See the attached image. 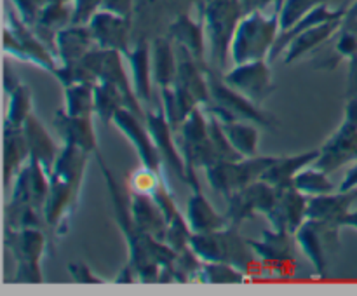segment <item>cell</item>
I'll return each instance as SVG.
<instances>
[{"instance_id": "obj_1", "label": "cell", "mask_w": 357, "mask_h": 296, "mask_svg": "<svg viewBox=\"0 0 357 296\" xmlns=\"http://www.w3.org/2000/svg\"><path fill=\"white\" fill-rule=\"evenodd\" d=\"M89 153L73 145H63L58 160L49 174V195L44 205V218L56 237L68 232L82 190Z\"/></svg>"}, {"instance_id": "obj_2", "label": "cell", "mask_w": 357, "mask_h": 296, "mask_svg": "<svg viewBox=\"0 0 357 296\" xmlns=\"http://www.w3.org/2000/svg\"><path fill=\"white\" fill-rule=\"evenodd\" d=\"M206 77H208L209 86V101L202 107L206 114L213 115L220 122L246 120L267 129L278 127L279 118L274 117L271 111L264 110L250 98L241 94L239 91L230 87L223 79V72L208 65Z\"/></svg>"}, {"instance_id": "obj_3", "label": "cell", "mask_w": 357, "mask_h": 296, "mask_svg": "<svg viewBox=\"0 0 357 296\" xmlns=\"http://www.w3.org/2000/svg\"><path fill=\"white\" fill-rule=\"evenodd\" d=\"M190 247L202 261H223L243 270L246 275H258L264 263L251 249L250 240L239 233V226L227 225L225 228L208 233H194Z\"/></svg>"}, {"instance_id": "obj_4", "label": "cell", "mask_w": 357, "mask_h": 296, "mask_svg": "<svg viewBox=\"0 0 357 296\" xmlns=\"http://www.w3.org/2000/svg\"><path fill=\"white\" fill-rule=\"evenodd\" d=\"M281 10L272 9L246 13L237 24L236 35L230 45V59L234 65L258 59H268L275 40L281 33Z\"/></svg>"}, {"instance_id": "obj_5", "label": "cell", "mask_w": 357, "mask_h": 296, "mask_svg": "<svg viewBox=\"0 0 357 296\" xmlns=\"http://www.w3.org/2000/svg\"><path fill=\"white\" fill-rule=\"evenodd\" d=\"M243 16L241 0H206L202 23L208 40V65L220 72H225L232 38Z\"/></svg>"}, {"instance_id": "obj_6", "label": "cell", "mask_w": 357, "mask_h": 296, "mask_svg": "<svg viewBox=\"0 0 357 296\" xmlns=\"http://www.w3.org/2000/svg\"><path fill=\"white\" fill-rule=\"evenodd\" d=\"M176 141L183 155L185 167H187L188 187L192 190H197L201 188L197 169H208L213 164L220 162L211 136H209L208 114L201 104L188 115L180 131L176 132Z\"/></svg>"}, {"instance_id": "obj_7", "label": "cell", "mask_w": 357, "mask_h": 296, "mask_svg": "<svg viewBox=\"0 0 357 296\" xmlns=\"http://www.w3.org/2000/svg\"><path fill=\"white\" fill-rule=\"evenodd\" d=\"M3 242L16 260V274L13 282L40 284L44 281L40 261L47 246L44 228H6Z\"/></svg>"}, {"instance_id": "obj_8", "label": "cell", "mask_w": 357, "mask_h": 296, "mask_svg": "<svg viewBox=\"0 0 357 296\" xmlns=\"http://www.w3.org/2000/svg\"><path fill=\"white\" fill-rule=\"evenodd\" d=\"M3 52L20 59L23 63H31L49 73H54L58 68V58L54 52L38 38V35L28 26L17 14H7L6 26H3Z\"/></svg>"}, {"instance_id": "obj_9", "label": "cell", "mask_w": 357, "mask_h": 296, "mask_svg": "<svg viewBox=\"0 0 357 296\" xmlns=\"http://www.w3.org/2000/svg\"><path fill=\"white\" fill-rule=\"evenodd\" d=\"M278 159V155H257L243 157L237 160H220L209 166L206 171V178L211 188L223 197L229 198L241 188L248 187L253 181L261 180V174L271 167V164Z\"/></svg>"}, {"instance_id": "obj_10", "label": "cell", "mask_w": 357, "mask_h": 296, "mask_svg": "<svg viewBox=\"0 0 357 296\" xmlns=\"http://www.w3.org/2000/svg\"><path fill=\"white\" fill-rule=\"evenodd\" d=\"M340 228L338 225L305 219L295 232V239L302 253L310 260L319 277H326L331 260L340 247Z\"/></svg>"}, {"instance_id": "obj_11", "label": "cell", "mask_w": 357, "mask_h": 296, "mask_svg": "<svg viewBox=\"0 0 357 296\" xmlns=\"http://www.w3.org/2000/svg\"><path fill=\"white\" fill-rule=\"evenodd\" d=\"M271 65L272 63L268 59L239 63V65H234L232 68L223 72V79L230 87H234L241 94L250 98L251 101L264 107L265 101L275 91Z\"/></svg>"}, {"instance_id": "obj_12", "label": "cell", "mask_w": 357, "mask_h": 296, "mask_svg": "<svg viewBox=\"0 0 357 296\" xmlns=\"http://www.w3.org/2000/svg\"><path fill=\"white\" fill-rule=\"evenodd\" d=\"M49 187H51L49 173L35 157H30L14 178L13 192L6 209L35 208L44 212Z\"/></svg>"}, {"instance_id": "obj_13", "label": "cell", "mask_w": 357, "mask_h": 296, "mask_svg": "<svg viewBox=\"0 0 357 296\" xmlns=\"http://www.w3.org/2000/svg\"><path fill=\"white\" fill-rule=\"evenodd\" d=\"M278 190L271 183L264 180L253 181L248 187L241 188L234 195H230L227 218L230 225L241 226L248 219H253L257 215H267L275 202Z\"/></svg>"}, {"instance_id": "obj_14", "label": "cell", "mask_w": 357, "mask_h": 296, "mask_svg": "<svg viewBox=\"0 0 357 296\" xmlns=\"http://www.w3.org/2000/svg\"><path fill=\"white\" fill-rule=\"evenodd\" d=\"M146 129L152 134L153 143L159 148L160 157L164 160V166H166L167 174L178 178V180L183 181L185 185H188V176H187V167H185L183 155H181V150L178 146L176 134L171 129L169 122H167L166 114H164L162 107L153 110H146Z\"/></svg>"}, {"instance_id": "obj_15", "label": "cell", "mask_w": 357, "mask_h": 296, "mask_svg": "<svg viewBox=\"0 0 357 296\" xmlns=\"http://www.w3.org/2000/svg\"><path fill=\"white\" fill-rule=\"evenodd\" d=\"M112 124L131 141V145L136 148V153H138L142 164L153 167V169H157L159 173L167 176L164 160L162 157H160L159 148H157L155 143H153L152 134H150V131L146 129L145 120H142L138 115L129 111L128 108H122V110L114 117V122H112Z\"/></svg>"}, {"instance_id": "obj_16", "label": "cell", "mask_w": 357, "mask_h": 296, "mask_svg": "<svg viewBox=\"0 0 357 296\" xmlns=\"http://www.w3.org/2000/svg\"><path fill=\"white\" fill-rule=\"evenodd\" d=\"M352 162H357V125L344 118L340 127L319 148L314 166L331 174Z\"/></svg>"}, {"instance_id": "obj_17", "label": "cell", "mask_w": 357, "mask_h": 296, "mask_svg": "<svg viewBox=\"0 0 357 296\" xmlns=\"http://www.w3.org/2000/svg\"><path fill=\"white\" fill-rule=\"evenodd\" d=\"M89 28L98 47L119 51L124 56H128L129 52H131V17H124L121 16V14L101 9L100 13L91 20Z\"/></svg>"}, {"instance_id": "obj_18", "label": "cell", "mask_w": 357, "mask_h": 296, "mask_svg": "<svg viewBox=\"0 0 357 296\" xmlns=\"http://www.w3.org/2000/svg\"><path fill=\"white\" fill-rule=\"evenodd\" d=\"M275 202L271 211L265 215L272 228L284 230V232L295 233L303 221L307 219V204L309 197L302 192L296 190L295 185L275 188Z\"/></svg>"}, {"instance_id": "obj_19", "label": "cell", "mask_w": 357, "mask_h": 296, "mask_svg": "<svg viewBox=\"0 0 357 296\" xmlns=\"http://www.w3.org/2000/svg\"><path fill=\"white\" fill-rule=\"evenodd\" d=\"M167 37L185 51L190 52L192 58L201 65H208V40L202 21H195L190 13H181L174 17L167 26Z\"/></svg>"}, {"instance_id": "obj_20", "label": "cell", "mask_w": 357, "mask_h": 296, "mask_svg": "<svg viewBox=\"0 0 357 296\" xmlns=\"http://www.w3.org/2000/svg\"><path fill=\"white\" fill-rule=\"evenodd\" d=\"M251 249L258 256V260L264 263L265 270L282 261L296 260V244L295 233L284 232V230L265 228L261 232L260 239H248Z\"/></svg>"}, {"instance_id": "obj_21", "label": "cell", "mask_w": 357, "mask_h": 296, "mask_svg": "<svg viewBox=\"0 0 357 296\" xmlns=\"http://www.w3.org/2000/svg\"><path fill=\"white\" fill-rule=\"evenodd\" d=\"M93 118L94 117H75V115L66 114L63 108L56 110L54 127L61 136L63 145H73L84 152L96 155L100 152V145H98Z\"/></svg>"}, {"instance_id": "obj_22", "label": "cell", "mask_w": 357, "mask_h": 296, "mask_svg": "<svg viewBox=\"0 0 357 296\" xmlns=\"http://www.w3.org/2000/svg\"><path fill=\"white\" fill-rule=\"evenodd\" d=\"M356 201L357 188L349 192L335 190L330 194L314 195V197H309V204H307V219H317V221L342 226V221L352 211V204Z\"/></svg>"}, {"instance_id": "obj_23", "label": "cell", "mask_w": 357, "mask_h": 296, "mask_svg": "<svg viewBox=\"0 0 357 296\" xmlns=\"http://www.w3.org/2000/svg\"><path fill=\"white\" fill-rule=\"evenodd\" d=\"M126 59L131 66V80L136 96L149 110L150 103H152L153 86H155L152 73V42H149L146 38L138 40L131 52L126 56Z\"/></svg>"}, {"instance_id": "obj_24", "label": "cell", "mask_w": 357, "mask_h": 296, "mask_svg": "<svg viewBox=\"0 0 357 296\" xmlns=\"http://www.w3.org/2000/svg\"><path fill=\"white\" fill-rule=\"evenodd\" d=\"M96 47L89 24H68L56 35V56L59 65L80 63Z\"/></svg>"}, {"instance_id": "obj_25", "label": "cell", "mask_w": 357, "mask_h": 296, "mask_svg": "<svg viewBox=\"0 0 357 296\" xmlns=\"http://www.w3.org/2000/svg\"><path fill=\"white\" fill-rule=\"evenodd\" d=\"M188 226L192 233H208L215 230L225 228L230 225L227 215H220L215 209V205L209 202L202 188L192 190V195L187 201V212H185Z\"/></svg>"}, {"instance_id": "obj_26", "label": "cell", "mask_w": 357, "mask_h": 296, "mask_svg": "<svg viewBox=\"0 0 357 296\" xmlns=\"http://www.w3.org/2000/svg\"><path fill=\"white\" fill-rule=\"evenodd\" d=\"M23 132L24 138H26L28 150H30V157H35L44 166V169L51 174L52 167H54L56 160L59 157V152H61L54 139H52V136L49 134V131L35 114H31L26 118L23 125Z\"/></svg>"}, {"instance_id": "obj_27", "label": "cell", "mask_w": 357, "mask_h": 296, "mask_svg": "<svg viewBox=\"0 0 357 296\" xmlns=\"http://www.w3.org/2000/svg\"><path fill=\"white\" fill-rule=\"evenodd\" d=\"M131 212L136 228H138L139 232L166 242V216L160 211V208L157 205V202L153 201V197H150V195L132 194L131 192Z\"/></svg>"}, {"instance_id": "obj_28", "label": "cell", "mask_w": 357, "mask_h": 296, "mask_svg": "<svg viewBox=\"0 0 357 296\" xmlns=\"http://www.w3.org/2000/svg\"><path fill=\"white\" fill-rule=\"evenodd\" d=\"M28 159H30V150H28L23 127H13V125L3 124V185H6V190H9L10 183H14V178Z\"/></svg>"}, {"instance_id": "obj_29", "label": "cell", "mask_w": 357, "mask_h": 296, "mask_svg": "<svg viewBox=\"0 0 357 296\" xmlns=\"http://www.w3.org/2000/svg\"><path fill=\"white\" fill-rule=\"evenodd\" d=\"M178 73L176 82L183 86L201 107H204L209 101V86L208 77H206V66L201 65L192 58L190 52L185 51L183 47H178Z\"/></svg>"}, {"instance_id": "obj_30", "label": "cell", "mask_w": 357, "mask_h": 296, "mask_svg": "<svg viewBox=\"0 0 357 296\" xmlns=\"http://www.w3.org/2000/svg\"><path fill=\"white\" fill-rule=\"evenodd\" d=\"M317 157H319V148L307 150V152L295 153V155H278L271 167L261 174V180L275 188L288 187V185H293V180L303 167L312 166L316 162Z\"/></svg>"}, {"instance_id": "obj_31", "label": "cell", "mask_w": 357, "mask_h": 296, "mask_svg": "<svg viewBox=\"0 0 357 296\" xmlns=\"http://www.w3.org/2000/svg\"><path fill=\"white\" fill-rule=\"evenodd\" d=\"M68 24H72V7H70V3L51 0L44 7V10L38 16L37 23L31 26V30L56 54V35Z\"/></svg>"}, {"instance_id": "obj_32", "label": "cell", "mask_w": 357, "mask_h": 296, "mask_svg": "<svg viewBox=\"0 0 357 296\" xmlns=\"http://www.w3.org/2000/svg\"><path fill=\"white\" fill-rule=\"evenodd\" d=\"M159 93L160 100H162L164 114H166L171 129L176 134L181 125H183V122L188 118V115L199 107V101L178 82H174L171 87L159 89Z\"/></svg>"}, {"instance_id": "obj_33", "label": "cell", "mask_w": 357, "mask_h": 296, "mask_svg": "<svg viewBox=\"0 0 357 296\" xmlns=\"http://www.w3.org/2000/svg\"><path fill=\"white\" fill-rule=\"evenodd\" d=\"M152 73L153 84L159 89L171 87L176 82L178 54L171 45V38L155 37L152 40Z\"/></svg>"}, {"instance_id": "obj_34", "label": "cell", "mask_w": 357, "mask_h": 296, "mask_svg": "<svg viewBox=\"0 0 357 296\" xmlns=\"http://www.w3.org/2000/svg\"><path fill=\"white\" fill-rule=\"evenodd\" d=\"M122 108H126V100L121 91L112 82L98 80L94 86V115L105 125H110Z\"/></svg>"}, {"instance_id": "obj_35", "label": "cell", "mask_w": 357, "mask_h": 296, "mask_svg": "<svg viewBox=\"0 0 357 296\" xmlns=\"http://www.w3.org/2000/svg\"><path fill=\"white\" fill-rule=\"evenodd\" d=\"M222 127L225 131L229 141L232 143V146L239 152L241 157L258 155L260 132H258L257 124L246 120H230L222 122Z\"/></svg>"}, {"instance_id": "obj_36", "label": "cell", "mask_w": 357, "mask_h": 296, "mask_svg": "<svg viewBox=\"0 0 357 296\" xmlns=\"http://www.w3.org/2000/svg\"><path fill=\"white\" fill-rule=\"evenodd\" d=\"M248 277L250 275L230 263L202 261L195 282H201V284H241V282H246Z\"/></svg>"}, {"instance_id": "obj_37", "label": "cell", "mask_w": 357, "mask_h": 296, "mask_svg": "<svg viewBox=\"0 0 357 296\" xmlns=\"http://www.w3.org/2000/svg\"><path fill=\"white\" fill-rule=\"evenodd\" d=\"M94 86L96 84H73L63 87L65 91L63 110L75 117H94Z\"/></svg>"}, {"instance_id": "obj_38", "label": "cell", "mask_w": 357, "mask_h": 296, "mask_svg": "<svg viewBox=\"0 0 357 296\" xmlns=\"http://www.w3.org/2000/svg\"><path fill=\"white\" fill-rule=\"evenodd\" d=\"M293 185L296 187V190L302 192L307 197H314V195L321 194H330V192L337 190L335 183L331 181L330 173L319 169L317 166H307L300 171L298 174L293 180Z\"/></svg>"}, {"instance_id": "obj_39", "label": "cell", "mask_w": 357, "mask_h": 296, "mask_svg": "<svg viewBox=\"0 0 357 296\" xmlns=\"http://www.w3.org/2000/svg\"><path fill=\"white\" fill-rule=\"evenodd\" d=\"M9 96V107H7L6 122L3 124L13 125V127H23L26 118L33 114V94L30 86L21 82Z\"/></svg>"}, {"instance_id": "obj_40", "label": "cell", "mask_w": 357, "mask_h": 296, "mask_svg": "<svg viewBox=\"0 0 357 296\" xmlns=\"http://www.w3.org/2000/svg\"><path fill=\"white\" fill-rule=\"evenodd\" d=\"M164 183L169 185L166 174L159 173V171L153 169V167H149L145 166V164H142V166L136 167V169L131 173L128 187L132 194L150 195V197H153V194H155V192L160 188V185Z\"/></svg>"}, {"instance_id": "obj_41", "label": "cell", "mask_w": 357, "mask_h": 296, "mask_svg": "<svg viewBox=\"0 0 357 296\" xmlns=\"http://www.w3.org/2000/svg\"><path fill=\"white\" fill-rule=\"evenodd\" d=\"M330 0H284L279 13V20H281V30H288V28L295 26L302 17L312 13L319 6H324Z\"/></svg>"}, {"instance_id": "obj_42", "label": "cell", "mask_w": 357, "mask_h": 296, "mask_svg": "<svg viewBox=\"0 0 357 296\" xmlns=\"http://www.w3.org/2000/svg\"><path fill=\"white\" fill-rule=\"evenodd\" d=\"M59 80L63 87L73 86V84H96L98 77L84 61L73 63V65H58L56 72L52 73Z\"/></svg>"}, {"instance_id": "obj_43", "label": "cell", "mask_w": 357, "mask_h": 296, "mask_svg": "<svg viewBox=\"0 0 357 296\" xmlns=\"http://www.w3.org/2000/svg\"><path fill=\"white\" fill-rule=\"evenodd\" d=\"M101 9L103 0H72V23L89 24Z\"/></svg>"}, {"instance_id": "obj_44", "label": "cell", "mask_w": 357, "mask_h": 296, "mask_svg": "<svg viewBox=\"0 0 357 296\" xmlns=\"http://www.w3.org/2000/svg\"><path fill=\"white\" fill-rule=\"evenodd\" d=\"M16 9V14L28 24V26H33L37 23L38 16L44 10V7L47 6L51 0H10Z\"/></svg>"}, {"instance_id": "obj_45", "label": "cell", "mask_w": 357, "mask_h": 296, "mask_svg": "<svg viewBox=\"0 0 357 296\" xmlns=\"http://www.w3.org/2000/svg\"><path fill=\"white\" fill-rule=\"evenodd\" d=\"M70 277L77 282V284H107V281L101 277H98L93 270H91L89 265L82 263V261H72L66 267Z\"/></svg>"}, {"instance_id": "obj_46", "label": "cell", "mask_w": 357, "mask_h": 296, "mask_svg": "<svg viewBox=\"0 0 357 296\" xmlns=\"http://www.w3.org/2000/svg\"><path fill=\"white\" fill-rule=\"evenodd\" d=\"M136 2L138 0H103V9L132 20L136 13Z\"/></svg>"}, {"instance_id": "obj_47", "label": "cell", "mask_w": 357, "mask_h": 296, "mask_svg": "<svg viewBox=\"0 0 357 296\" xmlns=\"http://www.w3.org/2000/svg\"><path fill=\"white\" fill-rule=\"evenodd\" d=\"M241 2H243L244 14H246L253 13V10H265L268 9V7L281 10L284 0H241Z\"/></svg>"}, {"instance_id": "obj_48", "label": "cell", "mask_w": 357, "mask_h": 296, "mask_svg": "<svg viewBox=\"0 0 357 296\" xmlns=\"http://www.w3.org/2000/svg\"><path fill=\"white\" fill-rule=\"evenodd\" d=\"M347 98L357 96V54L349 59L347 70Z\"/></svg>"}, {"instance_id": "obj_49", "label": "cell", "mask_w": 357, "mask_h": 296, "mask_svg": "<svg viewBox=\"0 0 357 296\" xmlns=\"http://www.w3.org/2000/svg\"><path fill=\"white\" fill-rule=\"evenodd\" d=\"M21 82H23V80L17 77V73L14 72L9 65H6V68H3V91H6V94L13 93Z\"/></svg>"}, {"instance_id": "obj_50", "label": "cell", "mask_w": 357, "mask_h": 296, "mask_svg": "<svg viewBox=\"0 0 357 296\" xmlns=\"http://www.w3.org/2000/svg\"><path fill=\"white\" fill-rule=\"evenodd\" d=\"M357 188V162H354V166L345 173L344 180H342L340 187L338 190L342 192H349V190H356Z\"/></svg>"}, {"instance_id": "obj_51", "label": "cell", "mask_w": 357, "mask_h": 296, "mask_svg": "<svg viewBox=\"0 0 357 296\" xmlns=\"http://www.w3.org/2000/svg\"><path fill=\"white\" fill-rule=\"evenodd\" d=\"M114 282H117V284H132V282H139V281H138V275H136L135 268L128 263L121 272H119V275L115 277Z\"/></svg>"}, {"instance_id": "obj_52", "label": "cell", "mask_w": 357, "mask_h": 296, "mask_svg": "<svg viewBox=\"0 0 357 296\" xmlns=\"http://www.w3.org/2000/svg\"><path fill=\"white\" fill-rule=\"evenodd\" d=\"M345 120L357 125V96L347 98V104H345Z\"/></svg>"}, {"instance_id": "obj_53", "label": "cell", "mask_w": 357, "mask_h": 296, "mask_svg": "<svg viewBox=\"0 0 357 296\" xmlns=\"http://www.w3.org/2000/svg\"><path fill=\"white\" fill-rule=\"evenodd\" d=\"M342 226H349V228L357 230V209H354V211H351L345 216L344 221H342Z\"/></svg>"}, {"instance_id": "obj_54", "label": "cell", "mask_w": 357, "mask_h": 296, "mask_svg": "<svg viewBox=\"0 0 357 296\" xmlns=\"http://www.w3.org/2000/svg\"><path fill=\"white\" fill-rule=\"evenodd\" d=\"M58 2H68L70 3V2H72V0H58Z\"/></svg>"}]
</instances>
